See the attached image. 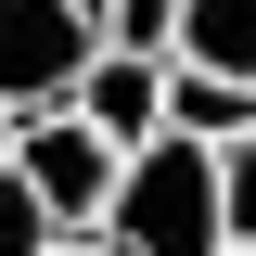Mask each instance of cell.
Returning a JSON list of instances; mask_svg holds the SVG:
<instances>
[{"instance_id": "11", "label": "cell", "mask_w": 256, "mask_h": 256, "mask_svg": "<svg viewBox=\"0 0 256 256\" xmlns=\"http://www.w3.org/2000/svg\"><path fill=\"white\" fill-rule=\"evenodd\" d=\"M0 154H13V102H0Z\"/></svg>"}, {"instance_id": "2", "label": "cell", "mask_w": 256, "mask_h": 256, "mask_svg": "<svg viewBox=\"0 0 256 256\" xmlns=\"http://www.w3.org/2000/svg\"><path fill=\"white\" fill-rule=\"evenodd\" d=\"M116 154H128V141H102L77 102H26V116H13V180H26L64 230H77V218H102V192H116Z\"/></svg>"}, {"instance_id": "12", "label": "cell", "mask_w": 256, "mask_h": 256, "mask_svg": "<svg viewBox=\"0 0 256 256\" xmlns=\"http://www.w3.org/2000/svg\"><path fill=\"white\" fill-rule=\"evenodd\" d=\"M218 256H256V244H218Z\"/></svg>"}, {"instance_id": "9", "label": "cell", "mask_w": 256, "mask_h": 256, "mask_svg": "<svg viewBox=\"0 0 256 256\" xmlns=\"http://www.w3.org/2000/svg\"><path fill=\"white\" fill-rule=\"evenodd\" d=\"M90 26H102V38H128V52H166L180 0H90Z\"/></svg>"}, {"instance_id": "5", "label": "cell", "mask_w": 256, "mask_h": 256, "mask_svg": "<svg viewBox=\"0 0 256 256\" xmlns=\"http://www.w3.org/2000/svg\"><path fill=\"white\" fill-rule=\"evenodd\" d=\"M166 128H192V141L256 128V77H230V64H180V52H166Z\"/></svg>"}, {"instance_id": "1", "label": "cell", "mask_w": 256, "mask_h": 256, "mask_svg": "<svg viewBox=\"0 0 256 256\" xmlns=\"http://www.w3.org/2000/svg\"><path fill=\"white\" fill-rule=\"evenodd\" d=\"M102 230L128 256H218V141H192V128H154V141H128L116 154V192H102Z\"/></svg>"}, {"instance_id": "3", "label": "cell", "mask_w": 256, "mask_h": 256, "mask_svg": "<svg viewBox=\"0 0 256 256\" xmlns=\"http://www.w3.org/2000/svg\"><path fill=\"white\" fill-rule=\"evenodd\" d=\"M90 0H0V102L26 116V102H64L77 90V64H90Z\"/></svg>"}, {"instance_id": "8", "label": "cell", "mask_w": 256, "mask_h": 256, "mask_svg": "<svg viewBox=\"0 0 256 256\" xmlns=\"http://www.w3.org/2000/svg\"><path fill=\"white\" fill-rule=\"evenodd\" d=\"M52 230H64V218H52V205H38L26 180H13V154H0V256H38V244H52Z\"/></svg>"}, {"instance_id": "6", "label": "cell", "mask_w": 256, "mask_h": 256, "mask_svg": "<svg viewBox=\"0 0 256 256\" xmlns=\"http://www.w3.org/2000/svg\"><path fill=\"white\" fill-rule=\"evenodd\" d=\"M166 52H180V64H230V77H256V0H180Z\"/></svg>"}, {"instance_id": "4", "label": "cell", "mask_w": 256, "mask_h": 256, "mask_svg": "<svg viewBox=\"0 0 256 256\" xmlns=\"http://www.w3.org/2000/svg\"><path fill=\"white\" fill-rule=\"evenodd\" d=\"M77 116L102 128V141H154L166 128V52H128V38H90V64H77Z\"/></svg>"}, {"instance_id": "7", "label": "cell", "mask_w": 256, "mask_h": 256, "mask_svg": "<svg viewBox=\"0 0 256 256\" xmlns=\"http://www.w3.org/2000/svg\"><path fill=\"white\" fill-rule=\"evenodd\" d=\"M218 230H230V244H256V128H230V141H218Z\"/></svg>"}, {"instance_id": "10", "label": "cell", "mask_w": 256, "mask_h": 256, "mask_svg": "<svg viewBox=\"0 0 256 256\" xmlns=\"http://www.w3.org/2000/svg\"><path fill=\"white\" fill-rule=\"evenodd\" d=\"M38 256H128V244H116V230H102V218H77V230H52V244H38Z\"/></svg>"}]
</instances>
